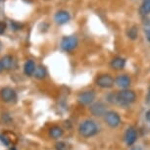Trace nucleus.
Masks as SVG:
<instances>
[{"label":"nucleus","instance_id":"obj_1","mask_svg":"<svg viewBox=\"0 0 150 150\" xmlns=\"http://www.w3.org/2000/svg\"><path fill=\"white\" fill-rule=\"evenodd\" d=\"M79 132H80L81 137L88 138L97 134L98 127L95 124V122H93L92 120H86L79 127Z\"/></svg>","mask_w":150,"mask_h":150},{"label":"nucleus","instance_id":"obj_2","mask_svg":"<svg viewBox=\"0 0 150 150\" xmlns=\"http://www.w3.org/2000/svg\"><path fill=\"white\" fill-rule=\"evenodd\" d=\"M116 96H117V103L124 107L129 106V104L134 103L135 101V98H137L135 92L129 89L121 90L116 94Z\"/></svg>","mask_w":150,"mask_h":150},{"label":"nucleus","instance_id":"obj_3","mask_svg":"<svg viewBox=\"0 0 150 150\" xmlns=\"http://www.w3.org/2000/svg\"><path fill=\"white\" fill-rule=\"evenodd\" d=\"M79 40L77 38V36L75 35H69V36H65L62 38L61 40V48L66 52H71L78 46Z\"/></svg>","mask_w":150,"mask_h":150},{"label":"nucleus","instance_id":"obj_4","mask_svg":"<svg viewBox=\"0 0 150 150\" xmlns=\"http://www.w3.org/2000/svg\"><path fill=\"white\" fill-rule=\"evenodd\" d=\"M104 121L110 128H117L121 124V117L115 111H107L104 115Z\"/></svg>","mask_w":150,"mask_h":150},{"label":"nucleus","instance_id":"obj_5","mask_svg":"<svg viewBox=\"0 0 150 150\" xmlns=\"http://www.w3.org/2000/svg\"><path fill=\"white\" fill-rule=\"evenodd\" d=\"M95 83L101 88H110L114 86L115 81L110 75H100L96 79Z\"/></svg>","mask_w":150,"mask_h":150},{"label":"nucleus","instance_id":"obj_6","mask_svg":"<svg viewBox=\"0 0 150 150\" xmlns=\"http://www.w3.org/2000/svg\"><path fill=\"white\" fill-rule=\"evenodd\" d=\"M95 99V93L92 90H86V91L81 92L78 96V101L81 105H89Z\"/></svg>","mask_w":150,"mask_h":150},{"label":"nucleus","instance_id":"obj_7","mask_svg":"<svg viewBox=\"0 0 150 150\" xmlns=\"http://www.w3.org/2000/svg\"><path fill=\"white\" fill-rule=\"evenodd\" d=\"M0 98L2 99V101L6 103L12 102V101L16 100L17 98V93L13 88L11 87H4L0 90Z\"/></svg>","mask_w":150,"mask_h":150},{"label":"nucleus","instance_id":"obj_8","mask_svg":"<svg viewBox=\"0 0 150 150\" xmlns=\"http://www.w3.org/2000/svg\"><path fill=\"white\" fill-rule=\"evenodd\" d=\"M89 111L93 116H95V117H102L107 112L106 105L102 102H96L90 106Z\"/></svg>","mask_w":150,"mask_h":150},{"label":"nucleus","instance_id":"obj_9","mask_svg":"<svg viewBox=\"0 0 150 150\" xmlns=\"http://www.w3.org/2000/svg\"><path fill=\"white\" fill-rule=\"evenodd\" d=\"M71 16L70 13L66 10H59L58 12L55 13L54 15V21L58 25H65L70 21Z\"/></svg>","mask_w":150,"mask_h":150},{"label":"nucleus","instance_id":"obj_10","mask_svg":"<svg viewBox=\"0 0 150 150\" xmlns=\"http://www.w3.org/2000/svg\"><path fill=\"white\" fill-rule=\"evenodd\" d=\"M137 131H135L134 128L132 127H129V128L127 129L126 134H125V140H126V143L128 144L129 146H132L135 141H137Z\"/></svg>","mask_w":150,"mask_h":150},{"label":"nucleus","instance_id":"obj_11","mask_svg":"<svg viewBox=\"0 0 150 150\" xmlns=\"http://www.w3.org/2000/svg\"><path fill=\"white\" fill-rule=\"evenodd\" d=\"M131 79H129L127 75H121L115 80V83L117 84L121 88H127L131 84Z\"/></svg>","mask_w":150,"mask_h":150},{"label":"nucleus","instance_id":"obj_12","mask_svg":"<svg viewBox=\"0 0 150 150\" xmlns=\"http://www.w3.org/2000/svg\"><path fill=\"white\" fill-rule=\"evenodd\" d=\"M126 65V60L122 57H115L112 59L110 66L114 70H122Z\"/></svg>","mask_w":150,"mask_h":150},{"label":"nucleus","instance_id":"obj_13","mask_svg":"<svg viewBox=\"0 0 150 150\" xmlns=\"http://www.w3.org/2000/svg\"><path fill=\"white\" fill-rule=\"evenodd\" d=\"M35 63L33 60H28L24 65V73L26 74L28 77L33 76V73L35 71Z\"/></svg>","mask_w":150,"mask_h":150},{"label":"nucleus","instance_id":"obj_14","mask_svg":"<svg viewBox=\"0 0 150 150\" xmlns=\"http://www.w3.org/2000/svg\"><path fill=\"white\" fill-rule=\"evenodd\" d=\"M3 70H10L13 67V57L11 55H5L0 60Z\"/></svg>","mask_w":150,"mask_h":150},{"label":"nucleus","instance_id":"obj_15","mask_svg":"<svg viewBox=\"0 0 150 150\" xmlns=\"http://www.w3.org/2000/svg\"><path fill=\"white\" fill-rule=\"evenodd\" d=\"M63 134H64L63 129H62V128H60L59 126H53L49 131L50 137H51L52 138H54V139H58V138H60L62 135H63Z\"/></svg>","mask_w":150,"mask_h":150},{"label":"nucleus","instance_id":"obj_16","mask_svg":"<svg viewBox=\"0 0 150 150\" xmlns=\"http://www.w3.org/2000/svg\"><path fill=\"white\" fill-rule=\"evenodd\" d=\"M46 69H45L44 66H42V65H40V66H38L35 68V73H33V76L38 79V80H42V79H44L45 77H46Z\"/></svg>","mask_w":150,"mask_h":150},{"label":"nucleus","instance_id":"obj_17","mask_svg":"<svg viewBox=\"0 0 150 150\" xmlns=\"http://www.w3.org/2000/svg\"><path fill=\"white\" fill-rule=\"evenodd\" d=\"M139 13L140 15L146 16L150 14V1H143L142 4L139 8Z\"/></svg>","mask_w":150,"mask_h":150},{"label":"nucleus","instance_id":"obj_18","mask_svg":"<svg viewBox=\"0 0 150 150\" xmlns=\"http://www.w3.org/2000/svg\"><path fill=\"white\" fill-rule=\"evenodd\" d=\"M128 36L129 38H132V39H135L137 38V27L134 26L132 29H129V30L128 32Z\"/></svg>","mask_w":150,"mask_h":150},{"label":"nucleus","instance_id":"obj_19","mask_svg":"<svg viewBox=\"0 0 150 150\" xmlns=\"http://www.w3.org/2000/svg\"><path fill=\"white\" fill-rule=\"evenodd\" d=\"M144 32L146 33V38L150 42V20H147L145 23V27H144Z\"/></svg>","mask_w":150,"mask_h":150},{"label":"nucleus","instance_id":"obj_20","mask_svg":"<svg viewBox=\"0 0 150 150\" xmlns=\"http://www.w3.org/2000/svg\"><path fill=\"white\" fill-rule=\"evenodd\" d=\"M56 150H67V144L65 142H62V141H60V142H58L57 144H56Z\"/></svg>","mask_w":150,"mask_h":150},{"label":"nucleus","instance_id":"obj_21","mask_svg":"<svg viewBox=\"0 0 150 150\" xmlns=\"http://www.w3.org/2000/svg\"><path fill=\"white\" fill-rule=\"evenodd\" d=\"M0 141H1V142L3 143V144H5L6 146L10 145V140L8 139L7 137H5L4 134H0Z\"/></svg>","mask_w":150,"mask_h":150},{"label":"nucleus","instance_id":"obj_22","mask_svg":"<svg viewBox=\"0 0 150 150\" xmlns=\"http://www.w3.org/2000/svg\"><path fill=\"white\" fill-rule=\"evenodd\" d=\"M7 30V24L5 22H0V35H3Z\"/></svg>","mask_w":150,"mask_h":150},{"label":"nucleus","instance_id":"obj_23","mask_svg":"<svg viewBox=\"0 0 150 150\" xmlns=\"http://www.w3.org/2000/svg\"><path fill=\"white\" fill-rule=\"evenodd\" d=\"M21 28L22 26L20 24H18V23H16V22L11 23V29L13 30H21Z\"/></svg>","mask_w":150,"mask_h":150},{"label":"nucleus","instance_id":"obj_24","mask_svg":"<svg viewBox=\"0 0 150 150\" xmlns=\"http://www.w3.org/2000/svg\"><path fill=\"white\" fill-rule=\"evenodd\" d=\"M131 150H143V149L141 148L140 146H134V147H132Z\"/></svg>","mask_w":150,"mask_h":150},{"label":"nucleus","instance_id":"obj_25","mask_svg":"<svg viewBox=\"0 0 150 150\" xmlns=\"http://www.w3.org/2000/svg\"><path fill=\"white\" fill-rule=\"evenodd\" d=\"M146 119L150 122V111H148L146 113Z\"/></svg>","mask_w":150,"mask_h":150},{"label":"nucleus","instance_id":"obj_26","mask_svg":"<svg viewBox=\"0 0 150 150\" xmlns=\"http://www.w3.org/2000/svg\"><path fill=\"white\" fill-rule=\"evenodd\" d=\"M150 102V88H149V92H148V97H147V103Z\"/></svg>","mask_w":150,"mask_h":150},{"label":"nucleus","instance_id":"obj_27","mask_svg":"<svg viewBox=\"0 0 150 150\" xmlns=\"http://www.w3.org/2000/svg\"><path fill=\"white\" fill-rule=\"evenodd\" d=\"M3 71V67H2V64H1V62H0V73Z\"/></svg>","mask_w":150,"mask_h":150},{"label":"nucleus","instance_id":"obj_28","mask_svg":"<svg viewBox=\"0 0 150 150\" xmlns=\"http://www.w3.org/2000/svg\"><path fill=\"white\" fill-rule=\"evenodd\" d=\"M1 48H2V43L0 42V50H1Z\"/></svg>","mask_w":150,"mask_h":150},{"label":"nucleus","instance_id":"obj_29","mask_svg":"<svg viewBox=\"0 0 150 150\" xmlns=\"http://www.w3.org/2000/svg\"><path fill=\"white\" fill-rule=\"evenodd\" d=\"M143 1H150V0H143Z\"/></svg>","mask_w":150,"mask_h":150},{"label":"nucleus","instance_id":"obj_30","mask_svg":"<svg viewBox=\"0 0 150 150\" xmlns=\"http://www.w3.org/2000/svg\"><path fill=\"white\" fill-rule=\"evenodd\" d=\"M45 1H49V0H45Z\"/></svg>","mask_w":150,"mask_h":150},{"label":"nucleus","instance_id":"obj_31","mask_svg":"<svg viewBox=\"0 0 150 150\" xmlns=\"http://www.w3.org/2000/svg\"><path fill=\"white\" fill-rule=\"evenodd\" d=\"M0 1H1V0H0Z\"/></svg>","mask_w":150,"mask_h":150}]
</instances>
